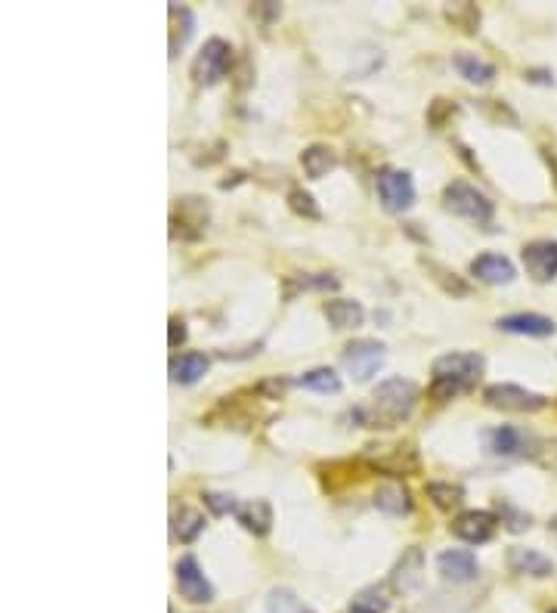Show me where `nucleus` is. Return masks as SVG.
I'll use <instances>...</instances> for the list:
<instances>
[{
  "label": "nucleus",
  "mask_w": 557,
  "mask_h": 613,
  "mask_svg": "<svg viewBox=\"0 0 557 613\" xmlns=\"http://www.w3.org/2000/svg\"><path fill=\"white\" fill-rule=\"evenodd\" d=\"M335 165H338L335 149L322 146V143H313V146H307V149L301 152V168H304V174H307L310 180H322L329 171H335Z\"/></svg>",
  "instance_id": "obj_25"
},
{
  "label": "nucleus",
  "mask_w": 557,
  "mask_h": 613,
  "mask_svg": "<svg viewBox=\"0 0 557 613\" xmlns=\"http://www.w3.org/2000/svg\"><path fill=\"white\" fill-rule=\"evenodd\" d=\"M251 13L260 19H270V16H279V7L276 4H257V7H251Z\"/></svg>",
  "instance_id": "obj_39"
},
{
  "label": "nucleus",
  "mask_w": 557,
  "mask_h": 613,
  "mask_svg": "<svg viewBox=\"0 0 557 613\" xmlns=\"http://www.w3.org/2000/svg\"><path fill=\"white\" fill-rule=\"evenodd\" d=\"M285 387H288V381L282 378H276V381H264V384H260V394H273V397H282L285 394Z\"/></svg>",
  "instance_id": "obj_38"
},
{
  "label": "nucleus",
  "mask_w": 557,
  "mask_h": 613,
  "mask_svg": "<svg viewBox=\"0 0 557 613\" xmlns=\"http://www.w3.org/2000/svg\"><path fill=\"white\" fill-rule=\"evenodd\" d=\"M458 112V106L455 103H449V100H434L431 103V109H428V121L434 124V127H443L446 124V118H452Z\"/></svg>",
  "instance_id": "obj_36"
},
{
  "label": "nucleus",
  "mask_w": 557,
  "mask_h": 613,
  "mask_svg": "<svg viewBox=\"0 0 557 613\" xmlns=\"http://www.w3.org/2000/svg\"><path fill=\"white\" fill-rule=\"evenodd\" d=\"M236 521L254 533V536H267L273 530V505L267 499H248V502H239L236 508Z\"/></svg>",
  "instance_id": "obj_19"
},
{
  "label": "nucleus",
  "mask_w": 557,
  "mask_h": 613,
  "mask_svg": "<svg viewBox=\"0 0 557 613\" xmlns=\"http://www.w3.org/2000/svg\"><path fill=\"white\" fill-rule=\"evenodd\" d=\"M548 613H557V607H551V610H548Z\"/></svg>",
  "instance_id": "obj_42"
},
{
  "label": "nucleus",
  "mask_w": 557,
  "mask_h": 613,
  "mask_svg": "<svg viewBox=\"0 0 557 613\" xmlns=\"http://www.w3.org/2000/svg\"><path fill=\"white\" fill-rule=\"evenodd\" d=\"M483 369H486V360L480 357V353H471V350L443 353V357H437L434 366H431L434 381L428 387V394L437 403H449L458 394L471 391V387L477 384V378L483 375Z\"/></svg>",
  "instance_id": "obj_2"
},
{
  "label": "nucleus",
  "mask_w": 557,
  "mask_h": 613,
  "mask_svg": "<svg viewBox=\"0 0 557 613\" xmlns=\"http://www.w3.org/2000/svg\"><path fill=\"white\" fill-rule=\"evenodd\" d=\"M505 564L511 573L517 576H530V579H545L554 573V561L545 558L536 548H523V545H511L508 555H505Z\"/></svg>",
  "instance_id": "obj_17"
},
{
  "label": "nucleus",
  "mask_w": 557,
  "mask_h": 613,
  "mask_svg": "<svg viewBox=\"0 0 557 613\" xmlns=\"http://www.w3.org/2000/svg\"><path fill=\"white\" fill-rule=\"evenodd\" d=\"M325 319L332 322L335 329L347 332V329H359L366 322V310L359 301H350V298H332V301H325L322 307Z\"/></svg>",
  "instance_id": "obj_20"
},
{
  "label": "nucleus",
  "mask_w": 557,
  "mask_h": 613,
  "mask_svg": "<svg viewBox=\"0 0 557 613\" xmlns=\"http://www.w3.org/2000/svg\"><path fill=\"white\" fill-rule=\"evenodd\" d=\"M446 19L462 31H468V35H474L480 25V10L468 4V0H458V4H446Z\"/></svg>",
  "instance_id": "obj_32"
},
{
  "label": "nucleus",
  "mask_w": 557,
  "mask_h": 613,
  "mask_svg": "<svg viewBox=\"0 0 557 613\" xmlns=\"http://www.w3.org/2000/svg\"><path fill=\"white\" fill-rule=\"evenodd\" d=\"M378 186V199L384 205V211L390 214H403L415 205V183L409 171L400 168H384L375 180Z\"/></svg>",
  "instance_id": "obj_9"
},
{
  "label": "nucleus",
  "mask_w": 557,
  "mask_h": 613,
  "mask_svg": "<svg viewBox=\"0 0 557 613\" xmlns=\"http://www.w3.org/2000/svg\"><path fill=\"white\" fill-rule=\"evenodd\" d=\"M443 205L455 217L471 220V223H489L496 214V202L489 199L486 192H480L477 186H471L468 180H452L443 189Z\"/></svg>",
  "instance_id": "obj_3"
},
{
  "label": "nucleus",
  "mask_w": 557,
  "mask_h": 613,
  "mask_svg": "<svg viewBox=\"0 0 557 613\" xmlns=\"http://www.w3.org/2000/svg\"><path fill=\"white\" fill-rule=\"evenodd\" d=\"M539 440L527 431H520L514 425H496V428H486L483 431V449L489 456H533L536 453Z\"/></svg>",
  "instance_id": "obj_8"
},
{
  "label": "nucleus",
  "mask_w": 557,
  "mask_h": 613,
  "mask_svg": "<svg viewBox=\"0 0 557 613\" xmlns=\"http://www.w3.org/2000/svg\"><path fill=\"white\" fill-rule=\"evenodd\" d=\"M449 530H452L455 539H462V542H468V545H483V542H489V539L496 536L499 518H496L493 511H477V508H471V511L455 514L452 524H449Z\"/></svg>",
  "instance_id": "obj_11"
},
{
  "label": "nucleus",
  "mask_w": 557,
  "mask_h": 613,
  "mask_svg": "<svg viewBox=\"0 0 557 613\" xmlns=\"http://www.w3.org/2000/svg\"><path fill=\"white\" fill-rule=\"evenodd\" d=\"M208 217H211V208L205 199H199V196L177 199V208L171 211V239L199 242L205 236Z\"/></svg>",
  "instance_id": "obj_5"
},
{
  "label": "nucleus",
  "mask_w": 557,
  "mask_h": 613,
  "mask_svg": "<svg viewBox=\"0 0 557 613\" xmlns=\"http://www.w3.org/2000/svg\"><path fill=\"white\" fill-rule=\"evenodd\" d=\"M205 514L199 508H189V505H180L174 511V518H171V533L174 539H180L183 545H192L195 539H199L205 533Z\"/></svg>",
  "instance_id": "obj_24"
},
{
  "label": "nucleus",
  "mask_w": 557,
  "mask_h": 613,
  "mask_svg": "<svg viewBox=\"0 0 557 613\" xmlns=\"http://www.w3.org/2000/svg\"><path fill=\"white\" fill-rule=\"evenodd\" d=\"M496 508H499V518H502V524L511 530V533H523V530H530L533 527V518L527 511H520V508H514L511 502H496Z\"/></svg>",
  "instance_id": "obj_34"
},
{
  "label": "nucleus",
  "mask_w": 557,
  "mask_h": 613,
  "mask_svg": "<svg viewBox=\"0 0 557 613\" xmlns=\"http://www.w3.org/2000/svg\"><path fill=\"white\" fill-rule=\"evenodd\" d=\"M415 406H418V384L412 378L393 375L375 387L366 406L353 409V418L363 428H393L406 422L415 412Z\"/></svg>",
  "instance_id": "obj_1"
},
{
  "label": "nucleus",
  "mask_w": 557,
  "mask_h": 613,
  "mask_svg": "<svg viewBox=\"0 0 557 613\" xmlns=\"http://www.w3.org/2000/svg\"><path fill=\"white\" fill-rule=\"evenodd\" d=\"M483 400L486 406L502 409V412H542L548 406V397L527 391V387H520V384H508V381L489 384L483 391Z\"/></svg>",
  "instance_id": "obj_7"
},
{
  "label": "nucleus",
  "mask_w": 557,
  "mask_h": 613,
  "mask_svg": "<svg viewBox=\"0 0 557 613\" xmlns=\"http://www.w3.org/2000/svg\"><path fill=\"white\" fill-rule=\"evenodd\" d=\"M202 499L214 514H236V508H239V502L233 496H226V493H205Z\"/></svg>",
  "instance_id": "obj_35"
},
{
  "label": "nucleus",
  "mask_w": 557,
  "mask_h": 613,
  "mask_svg": "<svg viewBox=\"0 0 557 613\" xmlns=\"http://www.w3.org/2000/svg\"><path fill=\"white\" fill-rule=\"evenodd\" d=\"M421 267L431 273V279L443 288L446 295H452V298H468V295H471V285H468L462 276H458L455 270H449V267L431 261V257H421Z\"/></svg>",
  "instance_id": "obj_26"
},
{
  "label": "nucleus",
  "mask_w": 557,
  "mask_h": 613,
  "mask_svg": "<svg viewBox=\"0 0 557 613\" xmlns=\"http://www.w3.org/2000/svg\"><path fill=\"white\" fill-rule=\"evenodd\" d=\"M387 607H390L387 589L384 586H369L350 601L347 613H387Z\"/></svg>",
  "instance_id": "obj_30"
},
{
  "label": "nucleus",
  "mask_w": 557,
  "mask_h": 613,
  "mask_svg": "<svg viewBox=\"0 0 557 613\" xmlns=\"http://www.w3.org/2000/svg\"><path fill=\"white\" fill-rule=\"evenodd\" d=\"M267 613H316V610L304 604L291 589L279 586V589H270L267 595Z\"/></svg>",
  "instance_id": "obj_31"
},
{
  "label": "nucleus",
  "mask_w": 557,
  "mask_h": 613,
  "mask_svg": "<svg viewBox=\"0 0 557 613\" xmlns=\"http://www.w3.org/2000/svg\"><path fill=\"white\" fill-rule=\"evenodd\" d=\"M437 573L446 579V583H471V579L480 576V561L471 548H446V552L437 555Z\"/></svg>",
  "instance_id": "obj_14"
},
{
  "label": "nucleus",
  "mask_w": 557,
  "mask_h": 613,
  "mask_svg": "<svg viewBox=\"0 0 557 613\" xmlns=\"http://www.w3.org/2000/svg\"><path fill=\"white\" fill-rule=\"evenodd\" d=\"M288 208L298 214V217H307V220H319L322 217V208L316 205V199L304 186H291L288 189Z\"/></svg>",
  "instance_id": "obj_33"
},
{
  "label": "nucleus",
  "mask_w": 557,
  "mask_h": 613,
  "mask_svg": "<svg viewBox=\"0 0 557 613\" xmlns=\"http://www.w3.org/2000/svg\"><path fill=\"white\" fill-rule=\"evenodd\" d=\"M384 357H387V347L381 341H372V338H356L344 347L341 353V363L344 369L353 375V381H369L372 375H378V369L384 366Z\"/></svg>",
  "instance_id": "obj_6"
},
{
  "label": "nucleus",
  "mask_w": 557,
  "mask_h": 613,
  "mask_svg": "<svg viewBox=\"0 0 557 613\" xmlns=\"http://www.w3.org/2000/svg\"><path fill=\"white\" fill-rule=\"evenodd\" d=\"M372 471H381L387 477H409L421 471V456L412 443H397V446H381V453L369 459Z\"/></svg>",
  "instance_id": "obj_12"
},
{
  "label": "nucleus",
  "mask_w": 557,
  "mask_h": 613,
  "mask_svg": "<svg viewBox=\"0 0 557 613\" xmlns=\"http://www.w3.org/2000/svg\"><path fill=\"white\" fill-rule=\"evenodd\" d=\"M428 499L440 508V511H452L465 502V487L462 483H452V480H431L428 487H424Z\"/></svg>",
  "instance_id": "obj_28"
},
{
  "label": "nucleus",
  "mask_w": 557,
  "mask_h": 613,
  "mask_svg": "<svg viewBox=\"0 0 557 613\" xmlns=\"http://www.w3.org/2000/svg\"><path fill=\"white\" fill-rule=\"evenodd\" d=\"M421 573H424V555H421V548H409V552H403V558L397 561V567L390 570V589L409 595L412 589L421 586Z\"/></svg>",
  "instance_id": "obj_18"
},
{
  "label": "nucleus",
  "mask_w": 557,
  "mask_h": 613,
  "mask_svg": "<svg viewBox=\"0 0 557 613\" xmlns=\"http://www.w3.org/2000/svg\"><path fill=\"white\" fill-rule=\"evenodd\" d=\"M186 338H189V329H186V322L180 319V316H171V322H168V344L177 350L180 344H186Z\"/></svg>",
  "instance_id": "obj_37"
},
{
  "label": "nucleus",
  "mask_w": 557,
  "mask_h": 613,
  "mask_svg": "<svg viewBox=\"0 0 557 613\" xmlns=\"http://www.w3.org/2000/svg\"><path fill=\"white\" fill-rule=\"evenodd\" d=\"M174 579H177V592L183 601L189 604H211L214 601V586L205 576L202 564L195 555H183L174 567Z\"/></svg>",
  "instance_id": "obj_10"
},
{
  "label": "nucleus",
  "mask_w": 557,
  "mask_h": 613,
  "mask_svg": "<svg viewBox=\"0 0 557 613\" xmlns=\"http://www.w3.org/2000/svg\"><path fill=\"white\" fill-rule=\"evenodd\" d=\"M471 276L486 282V285H508V282H514L517 267L508 261L505 254L483 251V254H477L474 261H471Z\"/></svg>",
  "instance_id": "obj_16"
},
{
  "label": "nucleus",
  "mask_w": 557,
  "mask_h": 613,
  "mask_svg": "<svg viewBox=\"0 0 557 613\" xmlns=\"http://www.w3.org/2000/svg\"><path fill=\"white\" fill-rule=\"evenodd\" d=\"M298 384L304 387V391H313V394H341V387H344L341 375L335 369H329V366H316V369L304 372L298 378Z\"/></svg>",
  "instance_id": "obj_27"
},
{
  "label": "nucleus",
  "mask_w": 557,
  "mask_h": 613,
  "mask_svg": "<svg viewBox=\"0 0 557 613\" xmlns=\"http://www.w3.org/2000/svg\"><path fill=\"white\" fill-rule=\"evenodd\" d=\"M533 75V81H542V84H551L554 78H548V72H530Z\"/></svg>",
  "instance_id": "obj_40"
},
{
  "label": "nucleus",
  "mask_w": 557,
  "mask_h": 613,
  "mask_svg": "<svg viewBox=\"0 0 557 613\" xmlns=\"http://www.w3.org/2000/svg\"><path fill=\"white\" fill-rule=\"evenodd\" d=\"M548 533H551V536L557 539V518H551V521H548Z\"/></svg>",
  "instance_id": "obj_41"
},
{
  "label": "nucleus",
  "mask_w": 557,
  "mask_h": 613,
  "mask_svg": "<svg viewBox=\"0 0 557 613\" xmlns=\"http://www.w3.org/2000/svg\"><path fill=\"white\" fill-rule=\"evenodd\" d=\"M496 329L508 335H527V338H551L557 332V322L542 313H508L496 319Z\"/></svg>",
  "instance_id": "obj_15"
},
{
  "label": "nucleus",
  "mask_w": 557,
  "mask_h": 613,
  "mask_svg": "<svg viewBox=\"0 0 557 613\" xmlns=\"http://www.w3.org/2000/svg\"><path fill=\"white\" fill-rule=\"evenodd\" d=\"M375 508L390 514V518H403V514L412 511V493L403 483H381L375 490Z\"/></svg>",
  "instance_id": "obj_23"
},
{
  "label": "nucleus",
  "mask_w": 557,
  "mask_h": 613,
  "mask_svg": "<svg viewBox=\"0 0 557 613\" xmlns=\"http://www.w3.org/2000/svg\"><path fill=\"white\" fill-rule=\"evenodd\" d=\"M520 261L536 282H554L557 279V239L527 242L520 251Z\"/></svg>",
  "instance_id": "obj_13"
},
{
  "label": "nucleus",
  "mask_w": 557,
  "mask_h": 613,
  "mask_svg": "<svg viewBox=\"0 0 557 613\" xmlns=\"http://www.w3.org/2000/svg\"><path fill=\"white\" fill-rule=\"evenodd\" d=\"M452 66H455V72L462 75L468 84H477V87L493 84V78H496V66H493V62H486V59H480L477 53H468V50H458V53L452 56Z\"/></svg>",
  "instance_id": "obj_21"
},
{
  "label": "nucleus",
  "mask_w": 557,
  "mask_h": 613,
  "mask_svg": "<svg viewBox=\"0 0 557 613\" xmlns=\"http://www.w3.org/2000/svg\"><path fill=\"white\" fill-rule=\"evenodd\" d=\"M208 366H211V360L205 357V353L189 350V353H177V357H171L168 372H171L174 384H195L208 372Z\"/></svg>",
  "instance_id": "obj_22"
},
{
  "label": "nucleus",
  "mask_w": 557,
  "mask_h": 613,
  "mask_svg": "<svg viewBox=\"0 0 557 613\" xmlns=\"http://www.w3.org/2000/svg\"><path fill=\"white\" fill-rule=\"evenodd\" d=\"M233 47L223 38H208L205 47L199 50L192 62V81L199 87H214L220 84L229 72H233Z\"/></svg>",
  "instance_id": "obj_4"
},
{
  "label": "nucleus",
  "mask_w": 557,
  "mask_h": 613,
  "mask_svg": "<svg viewBox=\"0 0 557 613\" xmlns=\"http://www.w3.org/2000/svg\"><path fill=\"white\" fill-rule=\"evenodd\" d=\"M341 282L329 273H307V276H291L285 295L291 298L294 292H335Z\"/></svg>",
  "instance_id": "obj_29"
}]
</instances>
